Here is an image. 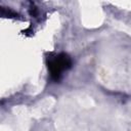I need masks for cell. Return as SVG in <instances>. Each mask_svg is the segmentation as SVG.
<instances>
[{
	"instance_id": "6da1fadb",
	"label": "cell",
	"mask_w": 131,
	"mask_h": 131,
	"mask_svg": "<svg viewBox=\"0 0 131 131\" xmlns=\"http://www.w3.org/2000/svg\"><path fill=\"white\" fill-rule=\"evenodd\" d=\"M72 64L71 58L66 53H60L53 57L48 58V69L50 72V76L54 80H58L61 72L69 69Z\"/></svg>"
}]
</instances>
